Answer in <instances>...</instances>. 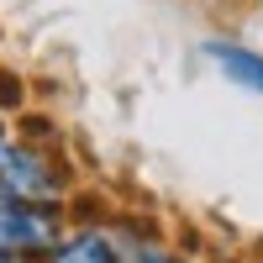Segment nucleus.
I'll return each mask as SVG.
<instances>
[{
  "label": "nucleus",
  "instance_id": "nucleus-1",
  "mask_svg": "<svg viewBox=\"0 0 263 263\" xmlns=\"http://www.w3.org/2000/svg\"><path fill=\"white\" fill-rule=\"evenodd\" d=\"M0 200H21V205H53L58 200V174L53 163L32 147H6L0 158Z\"/></svg>",
  "mask_w": 263,
  "mask_h": 263
},
{
  "label": "nucleus",
  "instance_id": "nucleus-2",
  "mask_svg": "<svg viewBox=\"0 0 263 263\" xmlns=\"http://www.w3.org/2000/svg\"><path fill=\"white\" fill-rule=\"evenodd\" d=\"M58 242V216L53 205H21V200H0V253L27 258Z\"/></svg>",
  "mask_w": 263,
  "mask_h": 263
},
{
  "label": "nucleus",
  "instance_id": "nucleus-3",
  "mask_svg": "<svg viewBox=\"0 0 263 263\" xmlns=\"http://www.w3.org/2000/svg\"><path fill=\"white\" fill-rule=\"evenodd\" d=\"M205 53L216 58V69H221L232 84H242V90L263 95V53L237 48V42H205Z\"/></svg>",
  "mask_w": 263,
  "mask_h": 263
},
{
  "label": "nucleus",
  "instance_id": "nucleus-4",
  "mask_svg": "<svg viewBox=\"0 0 263 263\" xmlns=\"http://www.w3.org/2000/svg\"><path fill=\"white\" fill-rule=\"evenodd\" d=\"M53 263H116V253H111V242L100 232H79V237L53 248Z\"/></svg>",
  "mask_w": 263,
  "mask_h": 263
},
{
  "label": "nucleus",
  "instance_id": "nucleus-5",
  "mask_svg": "<svg viewBox=\"0 0 263 263\" xmlns=\"http://www.w3.org/2000/svg\"><path fill=\"white\" fill-rule=\"evenodd\" d=\"M132 263H179V258H168V253H137Z\"/></svg>",
  "mask_w": 263,
  "mask_h": 263
},
{
  "label": "nucleus",
  "instance_id": "nucleus-6",
  "mask_svg": "<svg viewBox=\"0 0 263 263\" xmlns=\"http://www.w3.org/2000/svg\"><path fill=\"white\" fill-rule=\"evenodd\" d=\"M0 158H6V121H0Z\"/></svg>",
  "mask_w": 263,
  "mask_h": 263
},
{
  "label": "nucleus",
  "instance_id": "nucleus-7",
  "mask_svg": "<svg viewBox=\"0 0 263 263\" xmlns=\"http://www.w3.org/2000/svg\"><path fill=\"white\" fill-rule=\"evenodd\" d=\"M0 263H21V258H11V253H0Z\"/></svg>",
  "mask_w": 263,
  "mask_h": 263
}]
</instances>
